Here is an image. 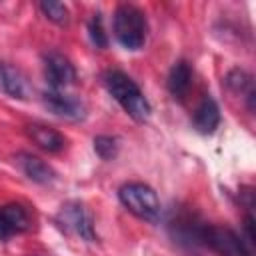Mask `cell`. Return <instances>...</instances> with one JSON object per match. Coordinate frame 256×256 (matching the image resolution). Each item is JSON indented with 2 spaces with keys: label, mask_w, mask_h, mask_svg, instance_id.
Returning <instances> with one entry per match:
<instances>
[{
  "label": "cell",
  "mask_w": 256,
  "mask_h": 256,
  "mask_svg": "<svg viewBox=\"0 0 256 256\" xmlns=\"http://www.w3.org/2000/svg\"><path fill=\"white\" fill-rule=\"evenodd\" d=\"M106 88L114 96V100L124 108L128 116L138 122H144L150 116V102L138 88V84L120 70H112L106 74Z\"/></svg>",
  "instance_id": "1"
},
{
  "label": "cell",
  "mask_w": 256,
  "mask_h": 256,
  "mask_svg": "<svg viewBox=\"0 0 256 256\" xmlns=\"http://www.w3.org/2000/svg\"><path fill=\"white\" fill-rule=\"evenodd\" d=\"M146 16L130 4H122L114 12V36L128 50H140L146 42Z\"/></svg>",
  "instance_id": "2"
},
{
  "label": "cell",
  "mask_w": 256,
  "mask_h": 256,
  "mask_svg": "<svg viewBox=\"0 0 256 256\" xmlns=\"http://www.w3.org/2000/svg\"><path fill=\"white\" fill-rule=\"evenodd\" d=\"M118 196H120V202L134 216L148 220V222H156L160 218V200L148 184H142V182L124 184Z\"/></svg>",
  "instance_id": "3"
},
{
  "label": "cell",
  "mask_w": 256,
  "mask_h": 256,
  "mask_svg": "<svg viewBox=\"0 0 256 256\" xmlns=\"http://www.w3.org/2000/svg\"><path fill=\"white\" fill-rule=\"evenodd\" d=\"M198 240H202L206 246H210L220 256H252L248 246L228 228L220 226H202L196 232Z\"/></svg>",
  "instance_id": "4"
},
{
  "label": "cell",
  "mask_w": 256,
  "mask_h": 256,
  "mask_svg": "<svg viewBox=\"0 0 256 256\" xmlns=\"http://www.w3.org/2000/svg\"><path fill=\"white\" fill-rule=\"evenodd\" d=\"M58 222L66 230H74L80 238L84 240H94V226H92V216L84 210L80 202H68L62 206L58 214Z\"/></svg>",
  "instance_id": "5"
},
{
  "label": "cell",
  "mask_w": 256,
  "mask_h": 256,
  "mask_svg": "<svg viewBox=\"0 0 256 256\" xmlns=\"http://www.w3.org/2000/svg\"><path fill=\"white\" fill-rule=\"evenodd\" d=\"M46 80L52 86V90H62L76 82V70L70 64V60L58 52H50L46 56Z\"/></svg>",
  "instance_id": "6"
},
{
  "label": "cell",
  "mask_w": 256,
  "mask_h": 256,
  "mask_svg": "<svg viewBox=\"0 0 256 256\" xmlns=\"http://www.w3.org/2000/svg\"><path fill=\"white\" fill-rule=\"evenodd\" d=\"M44 104L48 106V110L60 118L66 120H82L86 116V106L70 96V94H62L60 90H50L44 94Z\"/></svg>",
  "instance_id": "7"
},
{
  "label": "cell",
  "mask_w": 256,
  "mask_h": 256,
  "mask_svg": "<svg viewBox=\"0 0 256 256\" xmlns=\"http://www.w3.org/2000/svg\"><path fill=\"white\" fill-rule=\"evenodd\" d=\"M28 226H30L28 212L20 204H6L0 208V238L2 240H8L10 236L28 230Z\"/></svg>",
  "instance_id": "8"
},
{
  "label": "cell",
  "mask_w": 256,
  "mask_h": 256,
  "mask_svg": "<svg viewBox=\"0 0 256 256\" xmlns=\"http://www.w3.org/2000/svg\"><path fill=\"white\" fill-rule=\"evenodd\" d=\"M220 124V108L214 98L204 96L194 112V128L200 134H212Z\"/></svg>",
  "instance_id": "9"
},
{
  "label": "cell",
  "mask_w": 256,
  "mask_h": 256,
  "mask_svg": "<svg viewBox=\"0 0 256 256\" xmlns=\"http://www.w3.org/2000/svg\"><path fill=\"white\" fill-rule=\"evenodd\" d=\"M18 164L22 168V172L32 180V182H38V184H48L54 180V170L40 158L32 156V154H20L18 156Z\"/></svg>",
  "instance_id": "10"
},
{
  "label": "cell",
  "mask_w": 256,
  "mask_h": 256,
  "mask_svg": "<svg viewBox=\"0 0 256 256\" xmlns=\"http://www.w3.org/2000/svg\"><path fill=\"white\" fill-rule=\"evenodd\" d=\"M28 136L46 152H60L64 148V144H66L64 136L60 132H56L54 128L42 126V124L28 126Z\"/></svg>",
  "instance_id": "11"
},
{
  "label": "cell",
  "mask_w": 256,
  "mask_h": 256,
  "mask_svg": "<svg viewBox=\"0 0 256 256\" xmlns=\"http://www.w3.org/2000/svg\"><path fill=\"white\" fill-rule=\"evenodd\" d=\"M190 84H192V68L184 60L176 62L168 74V90L172 92L174 98H182L188 92Z\"/></svg>",
  "instance_id": "12"
},
{
  "label": "cell",
  "mask_w": 256,
  "mask_h": 256,
  "mask_svg": "<svg viewBox=\"0 0 256 256\" xmlns=\"http://www.w3.org/2000/svg\"><path fill=\"white\" fill-rule=\"evenodd\" d=\"M0 88L14 98L26 96V86H24L22 74L8 62H0Z\"/></svg>",
  "instance_id": "13"
},
{
  "label": "cell",
  "mask_w": 256,
  "mask_h": 256,
  "mask_svg": "<svg viewBox=\"0 0 256 256\" xmlns=\"http://www.w3.org/2000/svg\"><path fill=\"white\" fill-rule=\"evenodd\" d=\"M226 86L232 92H246L248 94V106L250 110H254V88H252V78L250 74H246L240 68H234L228 72L226 76Z\"/></svg>",
  "instance_id": "14"
},
{
  "label": "cell",
  "mask_w": 256,
  "mask_h": 256,
  "mask_svg": "<svg viewBox=\"0 0 256 256\" xmlns=\"http://www.w3.org/2000/svg\"><path fill=\"white\" fill-rule=\"evenodd\" d=\"M40 10L44 12V16L48 20H52L54 24H68V8L62 4V2H56V0H44L40 2Z\"/></svg>",
  "instance_id": "15"
},
{
  "label": "cell",
  "mask_w": 256,
  "mask_h": 256,
  "mask_svg": "<svg viewBox=\"0 0 256 256\" xmlns=\"http://www.w3.org/2000/svg\"><path fill=\"white\" fill-rule=\"evenodd\" d=\"M94 150L102 160H112L118 154V140L112 136H96Z\"/></svg>",
  "instance_id": "16"
},
{
  "label": "cell",
  "mask_w": 256,
  "mask_h": 256,
  "mask_svg": "<svg viewBox=\"0 0 256 256\" xmlns=\"http://www.w3.org/2000/svg\"><path fill=\"white\" fill-rule=\"evenodd\" d=\"M88 32H90V38L92 42L98 46V48H106L108 46V36L104 32V26H102V16L100 14H94L90 24H88Z\"/></svg>",
  "instance_id": "17"
},
{
  "label": "cell",
  "mask_w": 256,
  "mask_h": 256,
  "mask_svg": "<svg viewBox=\"0 0 256 256\" xmlns=\"http://www.w3.org/2000/svg\"><path fill=\"white\" fill-rule=\"evenodd\" d=\"M254 220H252V216H246V222H244V230H246V240H248V244L252 246L254 244Z\"/></svg>",
  "instance_id": "18"
}]
</instances>
